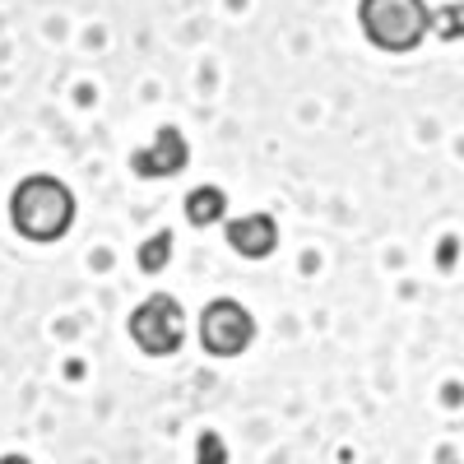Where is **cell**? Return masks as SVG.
<instances>
[{"label": "cell", "mask_w": 464, "mask_h": 464, "mask_svg": "<svg viewBox=\"0 0 464 464\" xmlns=\"http://www.w3.org/2000/svg\"><path fill=\"white\" fill-rule=\"evenodd\" d=\"M10 223L28 242H61L74 223V196L56 177H24L10 196Z\"/></svg>", "instance_id": "1"}, {"label": "cell", "mask_w": 464, "mask_h": 464, "mask_svg": "<svg viewBox=\"0 0 464 464\" xmlns=\"http://www.w3.org/2000/svg\"><path fill=\"white\" fill-rule=\"evenodd\" d=\"M358 28L372 47L404 56L422 47V37L437 28V14L428 10V0H358Z\"/></svg>", "instance_id": "2"}, {"label": "cell", "mask_w": 464, "mask_h": 464, "mask_svg": "<svg viewBox=\"0 0 464 464\" xmlns=\"http://www.w3.org/2000/svg\"><path fill=\"white\" fill-rule=\"evenodd\" d=\"M130 339L140 343V353L149 358H172L186 343V312L181 302L168 293H149L130 312Z\"/></svg>", "instance_id": "3"}, {"label": "cell", "mask_w": 464, "mask_h": 464, "mask_svg": "<svg viewBox=\"0 0 464 464\" xmlns=\"http://www.w3.org/2000/svg\"><path fill=\"white\" fill-rule=\"evenodd\" d=\"M256 339V321L242 302H232V297H218L205 306V316H200V348L209 358H237L246 353Z\"/></svg>", "instance_id": "4"}, {"label": "cell", "mask_w": 464, "mask_h": 464, "mask_svg": "<svg viewBox=\"0 0 464 464\" xmlns=\"http://www.w3.org/2000/svg\"><path fill=\"white\" fill-rule=\"evenodd\" d=\"M186 163H190V144H186V135H181V130H172V126H163L149 144H140V149L130 153V172H135V177H144V181L177 177Z\"/></svg>", "instance_id": "5"}, {"label": "cell", "mask_w": 464, "mask_h": 464, "mask_svg": "<svg viewBox=\"0 0 464 464\" xmlns=\"http://www.w3.org/2000/svg\"><path fill=\"white\" fill-rule=\"evenodd\" d=\"M227 246L246 256V260H265V256H275L279 246V223L269 218V214H242V218H232L227 223Z\"/></svg>", "instance_id": "6"}, {"label": "cell", "mask_w": 464, "mask_h": 464, "mask_svg": "<svg viewBox=\"0 0 464 464\" xmlns=\"http://www.w3.org/2000/svg\"><path fill=\"white\" fill-rule=\"evenodd\" d=\"M223 214H227V196H223L218 186H196V190L186 196V218L196 223V227H205V223H218Z\"/></svg>", "instance_id": "7"}, {"label": "cell", "mask_w": 464, "mask_h": 464, "mask_svg": "<svg viewBox=\"0 0 464 464\" xmlns=\"http://www.w3.org/2000/svg\"><path fill=\"white\" fill-rule=\"evenodd\" d=\"M168 260H172V232H153V237L140 246V256H135V265L144 269V275H159Z\"/></svg>", "instance_id": "8"}, {"label": "cell", "mask_w": 464, "mask_h": 464, "mask_svg": "<svg viewBox=\"0 0 464 464\" xmlns=\"http://www.w3.org/2000/svg\"><path fill=\"white\" fill-rule=\"evenodd\" d=\"M196 464H227V446L218 432H200L196 441Z\"/></svg>", "instance_id": "9"}, {"label": "cell", "mask_w": 464, "mask_h": 464, "mask_svg": "<svg viewBox=\"0 0 464 464\" xmlns=\"http://www.w3.org/2000/svg\"><path fill=\"white\" fill-rule=\"evenodd\" d=\"M437 33H441V37H459V33H464V5L441 10V14H437Z\"/></svg>", "instance_id": "10"}, {"label": "cell", "mask_w": 464, "mask_h": 464, "mask_svg": "<svg viewBox=\"0 0 464 464\" xmlns=\"http://www.w3.org/2000/svg\"><path fill=\"white\" fill-rule=\"evenodd\" d=\"M0 464H33L28 455H0Z\"/></svg>", "instance_id": "11"}]
</instances>
